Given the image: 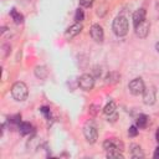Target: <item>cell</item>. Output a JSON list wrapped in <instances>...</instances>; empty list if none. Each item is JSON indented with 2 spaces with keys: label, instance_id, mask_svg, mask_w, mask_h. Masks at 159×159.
<instances>
[{
  "label": "cell",
  "instance_id": "1",
  "mask_svg": "<svg viewBox=\"0 0 159 159\" xmlns=\"http://www.w3.org/2000/svg\"><path fill=\"white\" fill-rule=\"evenodd\" d=\"M112 29H113V32H114L117 36H124V35H127V32H128V30H129V24H128L127 17L123 16V15L117 16V17L113 20Z\"/></svg>",
  "mask_w": 159,
  "mask_h": 159
},
{
  "label": "cell",
  "instance_id": "2",
  "mask_svg": "<svg viewBox=\"0 0 159 159\" xmlns=\"http://www.w3.org/2000/svg\"><path fill=\"white\" fill-rule=\"evenodd\" d=\"M11 94L14 97L15 101H19V102H22L27 98V94H29V89H27V86L24 83V82H16L12 84L11 87Z\"/></svg>",
  "mask_w": 159,
  "mask_h": 159
},
{
  "label": "cell",
  "instance_id": "3",
  "mask_svg": "<svg viewBox=\"0 0 159 159\" xmlns=\"http://www.w3.org/2000/svg\"><path fill=\"white\" fill-rule=\"evenodd\" d=\"M128 88H129V92L134 96H139V94H143L144 92V88H145V84L143 82V80L140 77H137L134 80H132L128 84Z\"/></svg>",
  "mask_w": 159,
  "mask_h": 159
},
{
  "label": "cell",
  "instance_id": "4",
  "mask_svg": "<svg viewBox=\"0 0 159 159\" xmlns=\"http://www.w3.org/2000/svg\"><path fill=\"white\" fill-rule=\"evenodd\" d=\"M78 86L83 91H91L94 86V77L89 73H83L78 78Z\"/></svg>",
  "mask_w": 159,
  "mask_h": 159
},
{
  "label": "cell",
  "instance_id": "5",
  "mask_svg": "<svg viewBox=\"0 0 159 159\" xmlns=\"http://www.w3.org/2000/svg\"><path fill=\"white\" fill-rule=\"evenodd\" d=\"M83 134H84V138L88 143L93 144L96 140H97V137H98V133H97V128L94 127V124L92 123H87L84 127H83Z\"/></svg>",
  "mask_w": 159,
  "mask_h": 159
},
{
  "label": "cell",
  "instance_id": "6",
  "mask_svg": "<svg viewBox=\"0 0 159 159\" xmlns=\"http://www.w3.org/2000/svg\"><path fill=\"white\" fill-rule=\"evenodd\" d=\"M155 99H157V89H155V87L154 86L145 87L144 92H143V102L147 106H152V104L155 103Z\"/></svg>",
  "mask_w": 159,
  "mask_h": 159
},
{
  "label": "cell",
  "instance_id": "7",
  "mask_svg": "<svg viewBox=\"0 0 159 159\" xmlns=\"http://www.w3.org/2000/svg\"><path fill=\"white\" fill-rule=\"evenodd\" d=\"M103 148L107 150V152H113V150H119L122 152L123 150V143L116 138H112V139H107L104 143H103Z\"/></svg>",
  "mask_w": 159,
  "mask_h": 159
},
{
  "label": "cell",
  "instance_id": "8",
  "mask_svg": "<svg viewBox=\"0 0 159 159\" xmlns=\"http://www.w3.org/2000/svg\"><path fill=\"white\" fill-rule=\"evenodd\" d=\"M149 30H150V25H149V22L147 20H143L142 22L135 25V34L140 39H145L148 36V34H149Z\"/></svg>",
  "mask_w": 159,
  "mask_h": 159
},
{
  "label": "cell",
  "instance_id": "9",
  "mask_svg": "<svg viewBox=\"0 0 159 159\" xmlns=\"http://www.w3.org/2000/svg\"><path fill=\"white\" fill-rule=\"evenodd\" d=\"M89 34H91V37L96 41V42H103V39H104V32H103V29L102 26L94 24L91 26V30H89Z\"/></svg>",
  "mask_w": 159,
  "mask_h": 159
},
{
  "label": "cell",
  "instance_id": "10",
  "mask_svg": "<svg viewBox=\"0 0 159 159\" xmlns=\"http://www.w3.org/2000/svg\"><path fill=\"white\" fill-rule=\"evenodd\" d=\"M81 31H82V25H81L80 22H76V24H73L72 26H70V27L66 30L65 36H66V39H72V37L77 36Z\"/></svg>",
  "mask_w": 159,
  "mask_h": 159
},
{
  "label": "cell",
  "instance_id": "11",
  "mask_svg": "<svg viewBox=\"0 0 159 159\" xmlns=\"http://www.w3.org/2000/svg\"><path fill=\"white\" fill-rule=\"evenodd\" d=\"M145 9H138L134 14H133V24H134V26L135 25H138L139 22H142L143 20H145Z\"/></svg>",
  "mask_w": 159,
  "mask_h": 159
},
{
  "label": "cell",
  "instance_id": "12",
  "mask_svg": "<svg viewBox=\"0 0 159 159\" xmlns=\"http://www.w3.org/2000/svg\"><path fill=\"white\" fill-rule=\"evenodd\" d=\"M130 155H132V158L139 159V158H143L144 157V153H143L142 148L138 144H132L130 145Z\"/></svg>",
  "mask_w": 159,
  "mask_h": 159
},
{
  "label": "cell",
  "instance_id": "13",
  "mask_svg": "<svg viewBox=\"0 0 159 159\" xmlns=\"http://www.w3.org/2000/svg\"><path fill=\"white\" fill-rule=\"evenodd\" d=\"M48 75V71L46 70L45 66H36L35 67V76L40 80H45Z\"/></svg>",
  "mask_w": 159,
  "mask_h": 159
},
{
  "label": "cell",
  "instance_id": "14",
  "mask_svg": "<svg viewBox=\"0 0 159 159\" xmlns=\"http://www.w3.org/2000/svg\"><path fill=\"white\" fill-rule=\"evenodd\" d=\"M32 125L27 122H24V123H20L19 124V132L21 135H26V134H30L32 132Z\"/></svg>",
  "mask_w": 159,
  "mask_h": 159
},
{
  "label": "cell",
  "instance_id": "15",
  "mask_svg": "<svg viewBox=\"0 0 159 159\" xmlns=\"http://www.w3.org/2000/svg\"><path fill=\"white\" fill-rule=\"evenodd\" d=\"M10 16H11L12 20L15 21V24H22V21H24V16H22L20 12H17V10H16L15 7H12V9L10 10Z\"/></svg>",
  "mask_w": 159,
  "mask_h": 159
},
{
  "label": "cell",
  "instance_id": "16",
  "mask_svg": "<svg viewBox=\"0 0 159 159\" xmlns=\"http://www.w3.org/2000/svg\"><path fill=\"white\" fill-rule=\"evenodd\" d=\"M148 120H149L148 116H145V114H139L138 118H137V127H138V128H145L147 124H148Z\"/></svg>",
  "mask_w": 159,
  "mask_h": 159
},
{
  "label": "cell",
  "instance_id": "17",
  "mask_svg": "<svg viewBox=\"0 0 159 159\" xmlns=\"http://www.w3.org/2000/svg\"><path fill=\"white\" fill-rule=\"evenodd\" d=\"M116 103L113 102V101H111L109 103H107V106L104 107V109H103V112H104V114H107V116H109V114H112V113H114L116 112Z\"/></svg>",
  "mask_w": 159,
  "mask_h": 159
},
{
  "label": "cell",
  "instance_id": "18",
  "mask_svg": "<svg viewBox=\"0 0 159 159\" xmlns=\"http://www.w3.org/2000/svg\"><path fill=\"white\" fill-rule=\"evenodd\" d=\"M106 82L107 83H116L118 80H119V75L118 73H116V72H111V73H108V76L106 77Z\"/></svg>",
  "mask_w": 159,
  "mask_h": 159
},
{
  "label": "cell",
  "instance_id": "19",
  "mask_svg": "<svg viewBox=\"0 0 159 159\" xmlns=\"http://www.w3.org/2000/svg\"><path fill=\"white\" fill-rule=\"evenodd\" d=\"M83 19H84V12H83V10L77 9V10H76V14H75V21H76V22H81Z\"/></svg>",
  "mask_w": 159,
  "mask_h": 159
},
{
  "label": "cell",
  "instance_id": "20",
  "mask_svg": "<svg viewBox=\"0 0 159 159\" xmlns=\"http://www.w3.org/2000/svg\"><path fill=\"white\" fill-rule=\"evenodd\" d=\"M107 158H117V159H122L123 155L119 150H113V152H107Z\"/></svg>",
  "mask_w": 159,
  "mask_h": 159
},
{
  "label": "cell",
  "instance_id": "21",
  "mask_svg": "<svg viewBox=\"0 0 159 159\" xmlns=\"http://www.w3.org/2000/svg\"><path fill=\"white\" fill-rule=\"evenodd\" d=\"M9 120L14 124H20L21 123V114H15V116H11L9 118Z\"/></svg>",
  "mask_w": 159,
  "mask_h": 159
},
{
  "label": "cell",
  "instance_id": "22",
  "mask_svg": "<svg viewBox=\"0 0 159 159\" xmlns=\"http://www.w3.org/2000/svg\"><path fill=\"white\" fill-rule=\"evenodd\" d=\"M138 134V127L137 125H132L129 129H128V135L129 137H135Z\"/></svg>",
  "mask_w": 159,
  "mask_h": 159
},
{
  "label": "cell",
  "instance_id": "23",
  "mask_svg": "<svg viewBox=\"0 0 159 159\" xmlns=\"http://www.w3.org/2000/svg\"><path fill=\"white\" fill-rule=\"evenodd\" d=\"M40 111L46 116V118H50L51 112H50V108H48V107H41V108H40Z\"/></svg>",
  "mask_w": 159,
  "mask_h": 159
},
{
  "label": "cell",
  "instance_id": "24",
  "mask_svg": "<svg viewBox=\"0 0 159 159\" xmlns=\"http://www.w3.org/2000/svg\"><path fill=\"white\" fill-rule=\"evenodd\" d=\"M118 118V114H117V112H114V113H112V114H109L108 116V122H116V119Z\"/></svg>",
  "mask_w": 159,
  "mask_h": 159
},
{
  "label": "cell",
  "instance_id": "25",
  "mask_svg": "<svg viewBox=\"0 0 159 159\" xmlns=\"http://www.w3.org/2000/svg\"><path fill=\"white\" fill-rule=\"evenodd\" d=\"M80 5L88 7V6H91V5H92V1H91V0H80Z\"/></svg>",
  "mask_w": 159,
  "mask_h": 159
},
{
  "label": "cell",
  "instance_id": "26",
  "mask_svg": "<svg viewBox=\"0 0 159 159\" xmlns=\"http://www.w3.org/2000/svg\"><path fill=\"white\" fill-rule=\"evenodd\" d=\"M98 108H99V107H98V106H96V104H92V106H91V107H89V113H91V114H93V116H94V114H96V113H97V109H98Z\"/></svg>",
  "mask_w": 159,
  "mask_h": 159
},
{
  "label": "cell",
  "instance_id": "27",
  "mask_svg": "<svg viewBox=\"0 0 159 159\" xmlns=\"http://www.w3.org/2000/svg\"><path fill=\"white\" fill-rule=\"evenodd\" d=\"M154 158L155 159H159V147L155 149V152H154Z\"/></svg>",
  "mask_w": 159,
  "mask_h": 159
},
{
  "label": "cell",
  "instance_id": "28",
  "mask_svg": "<svg viewBox=\"0 0 159 159\" xmlns=\"http://www.w3.org/2000/svg\"><path fill=\"white\" fill-rule=\"evenodd\" d=\"M155 137H157V140H158V143H159V128H158V130H157V134H155Z\"/></svg>",
  "mask_w": 159,
  "mask_h": 159
},
{
  "label": "cell",
  "instance_id": "29",
  "mask_svg": "<svg viewBox=\"0 0 159 159\" xmlns=\"http://www.w3.org/2000/svg\"><path fill=\"white\" fill-rule=\"evenodd\" d=\"M155 9L159 11V0H157V2H155Z\"/></svg>",
  "mask_w": 159,
  "mask_h": 159
},
{
  "label": "cell",
  "instance_id": "30",
  "mask_svg": "<svg viewBox=\"0 0 159 159\" xmlns=\"http://www.w3.org/2000/svg\"><path fill=\"white\" fill-rule=\"evenodd\" d=\"M155 50H157V52L159 53V41L157 42V45H155Z\"/></svg>",
  "mask_w": 159,
  "mask_h": 159
}]
</instances>
